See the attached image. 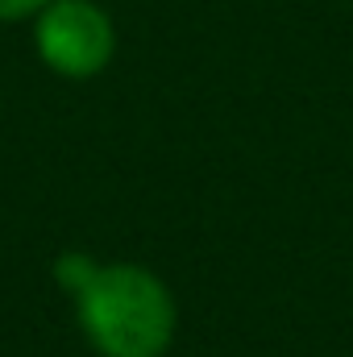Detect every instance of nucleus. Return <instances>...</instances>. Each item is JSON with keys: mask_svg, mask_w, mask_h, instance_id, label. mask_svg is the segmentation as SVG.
I'll use <instances>...</instances> for the list:
<instances>
[{"mask_svg": "<svg viewBox=\"0 0 353 357\" xmlns=\"http://www.w3.org/2000/svg\"><path fill=\"white\" fill-rule=\"evenodd\" d=\"M71 303L96 357H167L175 345L179 299L142 262H100Z\"/></svg>", "mask_w": 353, "mask_h": 357, "instance_id": "obj_1", "label": "nucleus"}, {"mask_svg": "<svg viewBox=\"0 0 353 357\" xmlns=\"http://www.w3.org/2000/svg\"><path fill=\"white\" fill-rule=\"evenodd\" d=\"M38 59L63 79H96L117 54V25L96 0H50L33 21Z\"/></svg>", "mask_w": 353, "mask_h": 357, "instance_id": "obj_2", "label": "nucleus"}, {"mask_svg": "<svg viewBox=\"0 0 353 357\" xmlns=\"http://www.w3.org/2000/svg\"><path fill=\"white\" fill-rule=\"evenodd\" d=\"M96 266H100V262L91 258L88 250H63V254L54 258V282H59L67 295H75L91 274H96Z\"/></svg>", "mask_w": 353, "mask_h": 357, "instance_id": "obj_3", "label": "nucleus"}, {"mask_svg": "<svg viewBox=\"0 0 353 357\" xmlns=\"http://www.w3.org/2000/svg\"><path fill=\"white\" fill-rule=\"evenodd\" d=\"M50 0H0V21H25V17H38Z\"/></svg>", "mask_w": 353, "mask_h": 357, "instance_id": "obj_4", "label": "nucleus"}]
</instances>
